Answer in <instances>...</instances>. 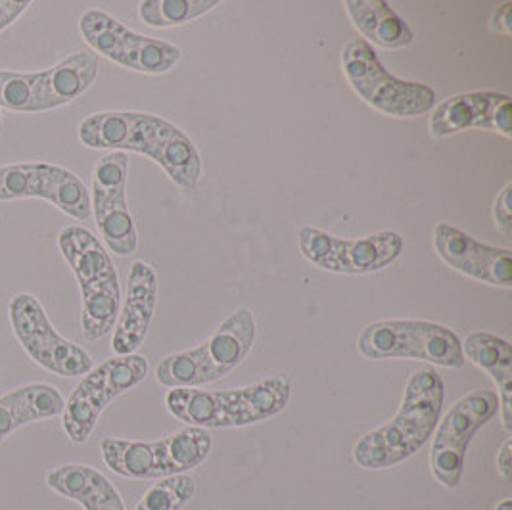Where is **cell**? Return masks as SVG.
<instances>
[{
	"label": "cell",
	"instance_id": "cell-14",
	"mask_svg": "<svg viewBox=\"0 0 512 510\" xmlns=\"http://www.w3.org/2000/svg\"><path fill=\"white\" fill-rule=\"evenodd\" d=\"M499 413V397L491 390H476L461 397L434 430L430 451V470L447 489L463 480L466 451L476 432Z\"/></svg>",
	"mask_w": 512,
	"mask_h": 510
},
{
	"label": "cell",
	"instance_id": "cell-15",
	"mask_svg": "<svg viewBox=\"0 0 512 510\" xmlns=\"http://www.w3.org/2000/svg\"><path fill=\"white\" fill-rule=\"evenodd\" d=\"M47 200L75 221L93 217L91 192L70 169L47 162L10 163L0 167V202Z\"/></svg>",
	"mask_w": 512,
	"mask_h": 510
},
{
	"label": "cell",
	"instance_id": "cell-13",
	"mask_svg": "<svg viewBox=\"0 0 512 510\" xmlns=\"http://www.w3.org/2000/svg\"><path fill=\"white\" fill-rule=\"evenodd\" d=\"M8 317L20 346L45 371L77 378L93 369V357L54 328L37 296L16 294L8 303Z\"/></svg>",
	"mask_w": 512,
	"mask_h": 510
},
{
	"label": "cell",
	"instance_id": "cell-9",
	"mask_svg": "<svg viewBox=\"0 0 512 510\" xmlns=\"http://www.w3.org/2000/svg\"><path fill=\"white\" fill-rule=\"evenodd\" d=\"M342 71L353 93L384 116L419 117L436 106L438 96L432 87L390 73L361 37L351 39L342 48Z\"/></svg>",
	"mask_w": 512,
	"mask_h": 510
},
{
	"label": "cell",
	"instance_id": "cell-5",
	"mask_svg": "<svg viewBox=\"0 0 512 510\" xmlns=\"http://www.w3.org/2000/svg\"><path fill=\"white\" fill-rule=\"evenodd\" d=\"M257 325L252 309L238 307L210 338L196 348L163 357L156 378L165 388H202L240 367L256 344Z\"/></svg>",
	"mask_w": 512,
	"mask_h": 510
},
{
	"label": "cell",
	"instance_id": "cell-7",
	"mask_svg": "<svg viewBox=\"0 0 512 510\" xmlns=\"http://www.w3.org/2000/svg\"><path fill=\"white\" fill-rule=\"evenodd\" d=\"M100 71L94 52L79 50L47 70H0V110L43 114L68 106L87 93Z\"/></svg>",
	"mask_w": 512,
	"mask_h": 510
},
{
	"label": "cell",
	"instance_id": "cell-16",
	"mask_svg": "<svg viewBox=\"0 0 512 510\" xmlns=\"http://www.w3.org/2000/svg\"><path fill=\"white\" fill-rule=\"evenodd\" d=\"M129 158L125 152L102 156L93 171L91 208L94 223L108 250L121 257L133 255L139 248V229L127 204Z\"/></svg>",
	"mask_w": 512,
	"mask_h": 510
},
{
	"label": "cell",
	"instance_id": "cell-19",
	"mask_svg": "<svg viewBox=\"0 0 512 510\" xmlns=\"http://www.w3.org/2000/svg\"><path fill=\"white\" fill-rule=\"evenodd\" d=\"M158 305V273L146 261H135L129 269L127 294L119 309L112 351L117 357L133 355L144 344Z\"/></svg>",
	"mask_w": 512,
	"mask_h": 510
},
{
	"label": "cell",
	"instance_id": "cell-3",
	"mask_svg": "<svg viewBox=\"0 0 512 510\" xmlns=\"http://www.w3.org/2000/svg\"><path fill=\"white\" fill-rule=\"evenodd\" d=\"M292 399L286 376H269L234 390L171 388L165 394L167 411L198 428H242L282 413Z\"/></svg>",
	"mask_w": 512,
	"mask_h": 510
},
{
	"label": "cell",
	"instance_id": "cell-30",
	"mask_svg": "<svg viewBox=\"0 0 512 510\" xmlns=\"http://www.w3.org/2000/svg\"><path fill=\"white\" fill-rule=\"evenodd\" d=\"M493 510H512L511 497H505V499H501V501L495 505V509Z\"/></svg>",
	"mask_w": 512,
	"mask_h": 510
},
{
	"label": "cell",
	"instance_id": "cell-23",
	"mask_svg": "<svg viewBox=\"0 0 512 510\" xmlns=\"http://www.w3.org/2000/svg\"><path fill=\"white\" fill-rule=\"evenodd\" d=\"M353 27L371 47L397 50L415 43V31L384 0H348L344 2Z\"/></svg>",
	"mask_w": 512,
	"mask_h": 510
},
{
	"label": "cell",
	"instance_id": "cell-12",
	"mask_svg": "<svg viewBox=\"0 0 512 510\" xmlns=\"http://www.w3.org/2000/svg\"><path fill=\"white\" fill-rule=\"evenodd\" d=\"M79 33L96 56L100 54L125 70L144 75L167 73L183 58V50L177 45L140 35L100 8L83 12Z\"/></svg>",
	"mask_w": 512,
	"mask_h": 510
},
{
	"label": "cell",
	"instance_id": "cell-27",
	"mask_svg": "<svg viewBox=\"0 0 512 510\" xmlns=\"http://www.w3.org/2000/svg\"><path fill=\"white\" fill-rule=\"evenodd\" d=\"M29 0H0V33L16 24L29 10Z\"/></svg>",
	"mask_w": 512,
	"mask_h": 510
},
{
	"label": "cell",
	"instance_id": "cell-26",
	"mask_svg": "<svg viewBox=\"0 0 512 510\" xmlns=\"http://www.w3.org/2000/svg\"><path fill=\"white\" fill-rule=\"evenodd\" d=\"M493 221L497 231L505 236L512 234V183L503 186V190L497 194L493 202Z\"/></svg>",
	"mask_w": 512,
	"mask_h": 510
},
{
	"label": "cell",
	"instance_id": "cell-6",
	"mask_svg": "<svg viewBox=\"0 0 512 510\" xmlns=\"http://www.w3.org/2000/svg\"><path fill=\"white\" fill-rule=\"evenodd\" d=\"M213 449L210 430L187 426L162 440L104 438L100 453L104 464L121 478L163 480L206 463Z\"/></svg>",
	"mask_w": 512,
	"mask_h": 510
},
{
	"label": "cell",
	"instance_id": "cell-29",
	"mask_svg": "<svg viewBox=\"0 0 512 510\" xmlns=\"http://www.w3.org/2000/svg\"><path fill=\"white\" fill-rule=\"evenodd\" d=\"M495 464H497V472L499 476L505 480V482H511L512 480V440H505V443L501 445V449L497 451V457H495Z\"/></svg>",
	"mask_w": 512,
	"mask_h": 510
},
{
	"label": "cell",
	"instance_id": "cell-28",
	"mask_svg": "<svg viewBox=\"0 0 512 510\" xmlns=\"http://www.w3.org/2000/svg\"><path fill=\"white\" fill-rule=\"evenodd\" d=\"M489 29L493 33H501L505 37L512 35V2H505L497 6V10L491 14L489 20Z\"/></svg>",
	"mask_w": 512,
	"mask_h": 510
},
{
	"label": "cell",
	"instance_id": "cell-8",
	"mask_svg": "<svg viewBox=\"0 0 512 510\" xmlns=\"http://www.w3.org/2000/svg\"><path fill=\"white\" fill-rule=\"evenodd\" d=\"M357 349L369 361L411 359L443 369L466 365L463 340L449 326L419 319L371 323L359 334Z\"/></svg>",
	"mask_w": 512,
	"mask_h": 510
},
{
	"label": "cell",
	"instance_id": "cell-10",
	"mask_svg": "<svg viewBox=\"0 0 512 510\" xmlns=\"http://www.w3.org/2000/svg\"><path fill=\"white\" fill-rule=\"evenodd\" d=\"M148 372V359L137 353L116 355L87 372L73 388L62 411V428L70 441L83 445L91 440L98 420L110 403L139 386Z\"/></svg>",
	"mask_w": 512,
	"mask_h": 510
},
{
	"label": "cell",
	"instance_id": "cell-20",
	"mask_svg": "<svg viewBox=\"0 0 512 510\" xmlns=\"http://www.w3.org/2000/svg\"><path fill=\"white\" fill-rule=\"evenodd\" d=\"M47 486L85 510H127L117 487L89 464H62L47 474Z\"/></svg>",
	"mask_w": 512,
	"mask_h": 510
},
{
	"label": "cell",
	"instance_id": "cell-24",
	"mask_svg": "<svg viewBox=\"0 0 512 510\" xmlns=\"http://www.w3.org/2000/svg\"><path fill=\"white\" fill-rule=\"evenodd\" d=\"M217 6V0H144L139 4V16L154 29H167L190 24Z\"/></svg>",
	"mask_w": 512,
	"mask_h": 510
},
{
	"label": "cell",
	"instance_id": "cell-17",
	"mask_svg": "<svg viewBox=\"0 0 512 510\" xmlns=\"http://www.w3.org/2000/svg\"><path fill=\"white\" fill-rule=\"evenodd\" d=\"M428 129L434 139L459 135L468 129L491 131L511 139V96L493 91L453 94L434 106Z\"/></svg>",
	"mask_w": 512,
	"mask_h": 510
},
{
	"label": "cell",
	"instance_id": "cell-2",
	"mask_svg": "<svg viewBox=\"0 0 512 510\" xmlns=\"http://www.w3.org/2000/svg\"><path fill=\"white\" fill-rule=\"evenodd\" d=\"M445 384L430 365L407 380L396 417L365 434L353 447V461L363 470H384L407 461L428 443L442 418Z\"/></svg>",
	"mask_w": 512,
	"mask_h": 510
},
{
	"label": "cell",
	"instance_id": "cell-22",
	"mask_svg": "<svg viewBox=\"0 0 512 510\" xmlns=\"http://www.w3.org/2000/svg\"><path fill=\"white\" fill-rule=\"evenodd\" d=\"M66 399L52 384H24L0 397V443L27 424L62 417Z\"/></svg>",
	"mask_w": 512,
	"mask_h": 510
},
{
	"label": "cell",
	"instance_id": "cell-25",
	"mask_svg": "<svg viewBox=\"0 0 512 510\" xmlns=\"http://www.w3.org/2000/svg\"><path fill=\"white\" fill-rule=\"evenodd\" d=\"M196 493V480L188 474L163 478L150 487L135 510H181Z\"/></svg>",
	"mask_w": 512,
	"mask_h": 510
},
{
	"label": "cell",
	"instance_id": "cell-31",
	"mask_svg": "<svg viewBox=\"0 0 512 510\" xmlns=\"http://www.w3.org/2000/svg\"><path fill=\"white\" fill-rule=\"evenodd\" d=\"M0 121H2V110H0Z\"/></svg>",
	"mask_w": 512,
	"mask_h": 510
},
{
	"label": "cell",
	"instance_id": "cell-18",
	"mask_svg": "<svg viewBox=\"0 0 512 510\" xmlns=\"http://www.w3.org/2000/svg\"><path fill=\"white\" fill-rule=\"evenodd\" d=\"M434 250L447 267L466 279L497 288H512L509 248L489 246L449 223H440L434 229Z\"/></svg>",
	"mask_w": 512,
	"mask_h": 510
},
{
	"label": "cell",
	"instance_id": "cell-11",
	"mask_svg": "<svg viewBox=\"0 0 512 510\" xmlns=\"http://www.w3.org/2000/svg\"><path fill=\"white\" fill-rule=\"evenodd\" d=\"M303 259L332 275H373L384 271L405 250V240L396 231H378L361 238H342L317 227L298 231Z\"/></svg>",
	"mask_w": 512,
	"mask_h": 510
},
{
	"label": "cell",
	"instance_id": "cell-4",
	"mask_svg": "<svg viewBox=\"0 0 512 510\" xmlns=\"http://www.w3.org/2000/svg\"><path fill=\"white\" fill-rule=\"evenodd\" d=\"M58 250L81 290L83 336L87 342H96L114 330L121 309L116 265L98 236L81 225H68L58 232Z\"/></svg>",
	"mask_w": 512,
	"mask_h": 510
},
{
	"label": "cell",
	"instance_id": "cell-1",
	"mask_svg": "<svg viewBox=\"0 0 512 510\" xmlns=\"http://www.w3.org/2000/svg\"><path fill=\"white\" fill-rule=\"evenodd\" d=\"M77 137L91 150L142 154L187 192L200 185L202 156L196 144L165 117L131 110L96 112L81 121Z\"/></svg>",
	"mask_w": 512,
	"mask_h": 510
},
{
	"label": "cell",
	"instance_id": "cell-21",
	"mask_svg": "<svg viewBox=\"0 0 512 510\" xmlns=\"http://www.w3.org/2000/svg\"><path fill=\"white\" fill-rule=\"evenodd\" d=\"M466 361L488 374L497 386L499 415L507 434H512V346L491 332H472L463 342Z\"/></svg>",
	"mask_w": 512,
	"mask_h": 510
}]
</instances>
